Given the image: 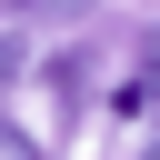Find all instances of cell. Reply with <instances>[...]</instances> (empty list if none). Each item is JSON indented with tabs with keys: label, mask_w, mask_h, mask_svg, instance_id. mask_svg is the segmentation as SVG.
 Segmentation results:
<instances>
[{
	"label": "cell",
	"mask_w": 160,
	"mask_h": 160,
	"mask_svg": "<svg viewBox=\"0 0 160 160\" xmlns=\"http://www.w3.org/2000/svg\"><path fill=\"white\" fill-rule=\"evenodd\" d=\"M110 110H120V120H160V40H150V50H140V70L110 90Z\"/></svg>",
	"instance_id": "obj_1"
},
{
	"label": "cell",
	"mask_w": 160,
	"mask_h": 160,
	"mask_svg": "<svg viewBox=\"0 0 160 160\" xmlns=\"http://www.w3.org/2000/svg\"><path fill=\"white\" fill-rule=\"evenodd\" d=\"M30 10H90V0H30Z\"/></svg>",
	"instance_id": "obj_2"
}]
</instances>
